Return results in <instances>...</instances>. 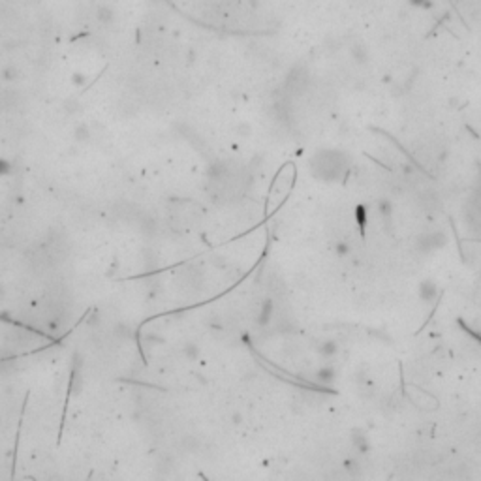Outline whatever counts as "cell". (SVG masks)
Returning a JSON list of instances; mask_svg holds the SVG:
<instances>
[{
	"label": "cell",
	"instance_id": "cell-1",
	"mask_svg": "<svg viewBox=\"0 0 481 481\" xmlns=\"http://www.w3.org/2000/svg\"><path fill=\"white\" fill-rule=\"evenodd\" d=\"M445 243H447L445 233H442V231H434V233H427V235L419 237L417 246H419V250L421 252H434V250H438V248H442Z\"/></svg>",
	"mask_w": 481,
	"mask_h": 481
},
{
	"label": "cell",
	"instance_id": "cell-2",
	"mask_svg": "<svg viewBox=\"0 0 481 481\" xmlns=\"http://www.w3.org/2000/svg\"><path fill=\"white\" fill-rule=\"evenodd\" d=\"M438 293H440V289H438V284L434 280H430V278H425V280L419 282V288H417V295H419V299H421V303L425 304H432L434 301L438 299Z\"/></svg>",
	"mask_w": 481,
	"mask_h": 481
},
{
	"label": "cell",
	"instance_id": "cell-3",
	"mask_svg": "<svg viewBox=\"0 0 481 481\" xmlns=\"http://www.w3.org/2000/svg\"><path fill=\"white\" fill-rule=\"evenodd\" d=\"M376 209H378V215H380V218L384 220L385 226H389V224H391V218H393V203H391V200H387V198H380V200L376 201Z\"/></svg>",
	"mask_w": 481,
	"mask_h": 481
},
{
	"label": "cell",
	"instance_id": "cell-4",
	"mask_svg": "<svg viewBox=\"0 0 481 481\" xmlns=\"http://www.w3.org/2000/svg\"><path fill=\"white\" fill-rule=\"evenodd\" d=\"M352 444H354V447H356L359 453L369 451V440H367V436H365L363 430L356 429L354 432H352Z\"/></svg>",
	"mask_w": 481,
	"mask_h": 481
},
{
	"label": "cell",
	"instance_id": "cell-5",
	"mask_svg": "<svg viewBox=\"0 0 481 481\" xmlns=\"http://www.w3.org/2000/svg\"><path fill=\"white\" fill-rule=\"evenodd\" d=\"M316 380L324 385H331L335 380H337V370H335L333 367H322V369L316 372Z\"/></svg>",
	"mask_w": 481,
	"mask_h": 481
},
{
	"label": "cell",
	"instance_id": "cell-6",
	"mask_svg": "<svg viewBox=\"0 0 481 481\" xmlns=\"http://www.w3.org/2000/svg\"><path fill=\"white\" fill-rule=\"evenodd\" d=\"M318 352L324 357H327V359H329V357H335L337 356V352H339V344H337L335 341H326L318 346Z\"/></svg>",
	"mask_w": 481,
	"mask_h": 481
},
{
	"label": "cell",
	"instance_id": "cell-7",
	"mask_svg": "<svg viewBox=\"0 0 481 481\" xmlns=\"http://www.w3.org/2000/svg\"><path fill=\"white\" fill-rule=\"evenodd\" d=\"M335 254H337L339 258L348 256V254H350V244L346 243V241H339V243L335 244Z\"/></svg>",
	"mask_w": 481,
	"mask_h": 481
},
{
	"label": "cell",
	"instance_id": "cell-8",
	"mask_svg": "<svg viewBox=\"0 0 481 481\" xmlns=\"http://www.w3.org/2000/svg\"><path fill=\"white\" fill-rule=\"evenodd\" d=\"M357 222H359V228L365 226V209L357 207Z\"/></svg>",
	"mask_w": 481,
	"mask_h": 481
},
{
	"label": "cell",
	"instance_id": "cell-9",
	"mask_svg": "<svg viewBox=\"0 0 481 481\" xmlns=\"http://www.w3.org/2000/svg\"><path fill=\"white\" fill-rule=\"evenodd\" d=\"M414 6H427V4H430V0H410Z\"/></svg>",
	"mask_w": 481,
	"mask_h": 481
}]
</instances>
